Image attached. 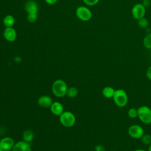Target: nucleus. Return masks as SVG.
I'll return each instance as SVG.
<instances>
[{
  "label": "nucleus",
  "mask_w": 151,
  "mask_h": 151,
  "mask_svg": "<svg viewBox=\"0 0 151 151\" xmlns=\"http://www.w3.org/2000/svg\"><path fill=\"white\" fill-rule=\"evenodd\" d=\"M137 21V24L139 27L142 28H146L149 25V21L147 19V18H145V17L138 19Z\"/></svg>",
  "instance_id": "nucleus-20"
},
{
  "label": "nucleus",
  "mask_w": 151,
  "mask_h": 151,
  "mask_svg": "<svg viewBox=\"0 0 151 151\" xmlns=\"http://www.w3.org/2000/svg\"><path fill=\"white\" fill-rule=\"evenodd\" d=\"M4 37L8 41L13 42L17 38V32L12 27L6 28L4 31Z\"/></svg>",
  "instance_id": "nucleus-9"
},
{
  "label": "nucleus",
  "mask_w": 151,
  "mask_h": 151,
  "mask_svg": "<svg viewBox=\"0 0 151 151\" xmlns=\"http://www.w3.org/2000/svg\"><path fill=\"white\" fill-rule=\"evenodd\" d=\"M99 0H83V2L88 6H93L99 2Z\"/></svg>",
  "instance_id": "nucleus-22"
},
{
  "label": "nucleus",
  "mask_w": 151,
  "mask_h": 151,
  "mask_svg": "<svg viewBox=\"0 0 151 151\" xmlns=\"http://www.w3.org/2000/svg\"><path fill=\"white\" fill-rule=\"evenodd\" d=\"M146 77L147 78L151 80V65L147 68V71H146Z\"/></svg>",
  "instance_id": "nucleus-23"
},
{
  "label": "nucleus",
  "mask_w": 151,
  "mask_h": 151,
  "mask_svg": "<svg viewBox=\"0 0 151 151\" xmlns=\"http://www.w3.org/2000/svg\"><path fill=\"white\" fill-rule=\"evenodd\" d=\"M12 151H32V150L29 143L22 140L15 143Z\"/></svg>",
  "instance_id": "nucleus-10"
},
{
  "label": "nucleus",
  "mask_w": 151,
  "mask_h": 151,
  "mask_svg": "<svg viewBox=\"0 0 151 151\" xmlns=\"http://www.w3.org/2000/svg\"><path fill=\"white\" fill-rule=\"evenodd\" d=\"M137 117L144 124L151 123V109L146 106H142L137 109Z\"/></svg>",
  "instance_id": "nucleus-3"
},
{
  "label": "nucleus",
  "mask_w": 151,
  "mask_h": 151,
  "mask_svg": "<svg viewBox=\"0 0 151 151\" xmlns=\"http://www.w3.org/2000/svg\"><path fill=\"white\" fill-rule=\"evenodd\" d=\"M50 108L51 112L57 116H60L64 112V108L63 105L57 101L52 103Z\"/></svg>",
  "instance_id": "nucleus-13"
},
{
  "label": "nucleus",
  "mask_w": 151,
  "mask_h": 151,
  "mask_svg": "<svg viewBox=\"0 0 151 151\" xmlns=\"http://www.w3.org/2000/svg\"><path fill=\"white\" fill-rule=\"evenodd\" d=\"M127 132L129 135L133 139H140L142 136L145 134L143 127L139 124H132L131 125L128 130Z\"/></svg>",
  "instance_id": "nucleus-6"
},
{
  "label": "nucleus",
  "mask_w": 151,
  "mask_h": 151,
  "mask_svg": "<svg viewBox=\"0 0 151 151\" xmlns=\"http://www.w3.org/2000/svg\"><path fill=\"white\" fill-rule=\"evenodd\" d=\"M134 151H147V150H144V149H136V150H134Z\"/></svg>",
  "instance_id": "nucleus-28"
},
{
  "label": "nucleus",
  "mask_w": 151,
  "mask_h": 151,
  "mask_svg": "<svg viewBox=\"0 0 151 151\" xmlns=\"http://www.w3.org/2000/svg\"><path fill=\"white\" fill-rule=\"evenodd\" d=\"M96 151H104V149L101 145H97L95 147Z\"/></svg>",
  "instance_id": "nucleus-25"
},
{
  "label": "nucleus",
  "mask_w": 151,
  "mask_h": 151,
  "mask_svg": "<svg viewBox=\"0 0 151 151\" xmlns=\"http://www.w3.org/2000/svg\"><path fill=\"white\" fill-rule=\"evenodd\" d=\"M150 0H143V2H142V5L145 7V8H147V7H149L150 5Z\"/></svg>",
  "instance_id": "nucleus-24"
},
{
  "label": "nucleus",
  "mask_w": 151,
  "mask_h": 151,
  "mask_svg": "<svg viewBox=\"0 0 151 151\" xmlns=\"http://www.w3.org/2000/svg\"><path fill=\"white\" fill-rule=\"evenodd\" d=\"M78 91L77 88L74 87H71L67 89L66 95L70 98H74L77 96V95L78 94Z\"/></svg>",
  "instance_id": "nucleus-18"
},
{
  "label": "nucleus",
  "mask_w": 151,
  "mask_h": 151,
  "mask_svg": "<svg viewBox=\"0 0 151 151\" xmlns=\"http://www.w3.org/2000/svg\"><path fill=\"white\" fill-rule=\"evenodd\" d=\"M76 14L77 17L83 21H89L92 17L91 11L88 8L83 6H79L77 8Z\"/></svg>",
  "instance_id": "nucleus-5"
},
{
  "label": "nucleus",
  "mask_w": 151,
  "mask_h": 151,
  "mask_svg": "<svg viewBox=\"0 0 151 151\" xmlns=\"http://www.w3.org/2000/svg\"><path fill=\"white\" fill-rule=\"evenodd\" d=\"M147 151H151V143H150V144L149 145V146H148Z\"/></svg>",
  "instance_id": "nucleus-27"
},
{
  "label": "nucleus",
  "mask_w": 151,
  "mask_h": 151,
  "mask_svg": "<svg viewBox=\"0 0 151 151\" xmlns=\"http://www.w3.org/2000/svg\"><path fill=\"white\" fill-rule=\"evenodd\" d=\"M115 90L111 86H106L102 90L103 96L107 99H110L113 97Z\"/></svg>",
  "instance_id": "nucleus-14"
},
{
  "label": "nucleus",
  "mask_w": 151,
  "mask_h": 151,
  "mask_svg": "<svg viewBox=\"0 0 151 151\" xmlns=\"http://www.w3.org/2000/svg\"><path fill=\"white\" fill-rule=\"evenodd\" d=\"M67 89V86L63 80H57L52 85V93L57 97H63L66 95Z\"/></svg>",
  "instance_id": "nucleus-1"
},
{
  "label": "nucleus",
  "mask_w": 151,
  "mask_h": 151,
  "mask_svg": "<svg viewBox=\"0 0 151 151\" xmlns=\"http://www.w3.org/2000/svg\"><path fill=\"white\" fill-rule=\"evenodd\" d=\"M25 9L28 12V14H37L38 7L35 1L29 0L25 4Z\"/></svg>",
  "instance_id": "nucleus-11"
},
{
  "label": "nucleus",
  "mask_w": 151,
  "mask_h": 151,
  "mask_svg": "<svg viewBox=\"0 0 151 151\" xmlns=\"http://www.w3.org/2000/svg\"><path fill=\"white\" fill-rule=\"evenodd\" d=\"M3 23L6 28L12 27L15 23V19L13 16L8 15L4 17L3 19Z\"/></svg>",
  "instance_id": "nucleus-15"
},
{
  "label": "nucleus",
  "mask_w": 151,
  "mask_h": 151,
  "mask_svg": "<svg viewBox=\"0 0 151 151\" xmlns=\"http://www.w3.org/2000/svg\"><path fill=\"white\" fill-rule=\"evenodd\" d=\"M140 139L143 144L145 145L149 146L151 143V136L149 134H144Z\"/></svg>",
  "instance_id": "nucleus-19"
},
{
  "label": "nucleus",
  "mask_w": 151,
  "mask_h": 151,
  "mask_svg": "<svg viewBox=\"0 0 151 151\" xmlns=\"http://www.w3.org/2000/svg\"><path fill=\"white\" fill-rule=\"evenodd\" d=\"M57 0H45V1L46 2L47 4H49V5H53L54 4Z\"/></svg>",
  "instance_id": "nucleus-26"
},
{
  "label": "nucleus",
  "mask_w": 151,
  "mask_h": 151,
  "mask_svg": "<svg viewBox=\"0 0 151 151\" xmlns=\"http://www.w3.org/2000/svg\"><path fill=\"white\" fill-rule=\"evenodd\" d=\"M112 99L115 104L119 107H124L128 103L127 94L123 89L115 90Z\"/></svg>",
  "instance_id": "nucleus-2"
},
{
  "label": "nucleus",
  "mask_w": 151,
  "mask_h": 151,
  "mask_svg": "<svg viewBox=\"0 0 151 151\" xmlns=\"http://www.w3.org/2000/svg\"><path fill=\"white\" fill-rule=\"evenodd\" d=\"M38 103L40 106L44 108L51 107L52 104V99L48 96H42L38 100Z\"/></svg>",
  "instance_id": "nucleus-12"
},
{
  "label": "nucleus",
  "mask_w": 151,
  "mask_h": 151,
  "mask_svg": "<svg viewBox=\"0 0 151 151\" xmlns=\"http://www.w3.org/2000/svg\"><path fill=\"white\" fill-rule=\"evenodd\" d=\"M34 139V134L32 131L28 130L24 132L23 134V139L24 141L29 143L31 142Z\"/></svg>",
  "instance_id": "nucleus-16"
},
{
  "label": "nucleus",
  "mask_w": 151,
  "mask_h": 151,
  "mask_svg": "<svg viewBox=\"0 0 151 151\" xmlns=\"http://www.w3.org/2000/svg\"><path fill=\"white\" fill-rule=\"evenodd\" d=\"M60 122L64 126L71 127L76 122V117L71 112L64 111L60 115Z\"/></svg>",
  "instance_id": "nucleus-4"
},
{
  "label": "nucleus",
  "mask_w": 151,
  "mask_h": 151,
  "mask_svg": "<svg viewBox=\"0 0 151 151\" xmlns=\"http://www.w3.org/2000/svg\"><path fill=\"white\" fill-rule=\"evenodd\" d=\"M143 45L147 49H151V32L148 33L143 38Z\"/></svg>",
  "instance_id": "nucleus-17"
},
{
  "label": "nucleus",
  "mask_w": 151,
  "mask_h": 151,
  "mask_svg": "<svg viewBox=\"0 0 151 151\" xmlns=\"http://www.w3.org/2000/svg\"><path fill=\"white\" fill-rule=\"evenodd\" d=\"M0 151H4V150H2V149H0Z\"/></svg>",
  "instance_id": "nucleus-29"
},
{
  "label": "nucleus",
  "mask_w": 151,
  "mask_h": 151,
  "mask_svg": "<svg viewBox=\"0 0 151 151\" xmlns=\"http://www.w3.org/2000/svg\"><path fill=\"white\" fill-rule=\"evenodd\" d=\"M146 14V8L142 4H135L132 9V15L133 18L138 20L145 17Z\"/></svg>",
  "instance_id": "nucleus-7"
},
{
  "label": "nucleus",
  "mask_w": 151,
  "mask_h": 151,
  "mask_svg": "<svg viewBox=\"0 0 151 151\" xmlns=\"http://www.w3.org/2000/svg\"><path fill=\"white\" fill-rule=\"evenodd\" d=\"M15 145L14 140L10 137H6L0 140V149L4 151H9Z\"/></svg>",
  "instance_id": "nucleus-8"
},
{
  "label": "nucleus",
  "mask_w": 151,
  "mask_h": 151,
  "mask_svg": "<svg viewBox=\"0 0 151 151\" xmlns=\"http://www.w3.org/2000/svg\"><path fill=\"white\" fill-rule=\"evenodd\" d=\"M128 116L131 119H134L137 117V109L136 108H130L127 111Z\"/></svg>",
  "instance_id": "nucleus-21"
}]
</instances>
